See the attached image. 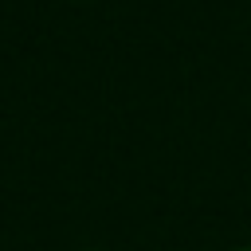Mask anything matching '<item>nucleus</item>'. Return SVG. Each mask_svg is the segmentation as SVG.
I'll list each match as a JSON object with an SVG mask.
<instances>
[{
  "label": "nucleus",
  "mask_w": 251,
  "mask_h": 251,
  "mask_svg": "<svg viewBox=\"0 0 251 251\" xmlns=\"http://www.w3.org/2000/svg\"><path fill=\"white\" fill-rule=\"evenodd\" d=\"M78 251H98V247H78Z\"/></svg>",
  "instance_id": "obj_2"
},
{
  "label": "nucleus",
  "mask_w": 251,
  "mask_h": 251,
  "mask_svg": "<svg viewBox=\"0 0 251 251\" xmlns=\"http://www.w3.org/2000/svg\"><path fill=\"white\" fill-rule=\"evenodd\" d=\"M227 251H251V243H239V247H227Z\"/></svg>",
  "instance_id": "obj_1"
}]
</instances>
